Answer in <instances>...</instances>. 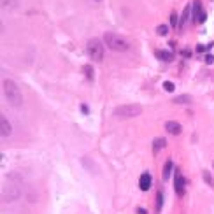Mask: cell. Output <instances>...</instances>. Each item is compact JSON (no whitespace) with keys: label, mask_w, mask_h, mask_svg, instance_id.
I'll list each match as a JSON object with an SVG mask.
<instances>
[{"label":"cell","mask_w":214,"mask_h":214,"mask_svg":"<svg viewBox=\"0 0 214 214\" xmlns=\"http://www.w3.org/2000/svg\"><path fill=\"white\" fill-rule=\"evenodd\" d=\"M191 11H193V19H195V23H204L205 21V18H207V14L202 11V4H200V0H193L191 4Z\"/></svg>","instance_id":"5b68a950"},{"label":"cell","mask_w":214,"mask_h":214,"mask_svg":"<svg viewBox=\"0 0 214 214\" xmlns=\"http://www.w3.org/2000/svg\"><path fill=\"white\" fill-rule=\"evenodd\" d=\"M11 133H12V125L9 123V120H7L6 116L2 114L0 116V135L6 139V137H9Z\"/></svg>","instance_id":"8992f818"},{"label":"cell","mask_w":214,"mask_h":214,"mask_svg":"<svg viewBox=\"0 0 214 214\" xmlns=\"http://www.w3.org/2000/svg\"><path fill=\"white\" fill-rule=\"evenodd\" d=\"M174 104H179V105H188L191 104V97L190 95H179L174 99Z\"/></svg>","instance_id":"4fadbf2b"},{"label":"cell","mask_w":214,"mask_h":214,"mask_svg":"<svg viewBox=\"0 0 214 214\" xmlns=\"http://www.w3.org/2000/svg\"><path fill=\"white\" fill-rule=\"evenodd\" d=\"M191 4H188L186 7H184V11H183V16H181V23H179V27H184V25H186L188 23V19H190V12H191Z\"/></svg>","instance_id":"30bf717a"},{"label":"cell","mask_w":214,"mask_h":214,"mask_svg":"<svg viewBox=\"0 0 214 214\" xmlns=\"http://www.w3.org/2000/svg\"><path fill=\"white\" fill-rule=\"evenodd\" d=\"M165 130L170 133V135H179L181 133V125L177 121H167L165 123Z\"/></svg>","instance_id":"9c48e42d"},{"label":"cell","mask_w":214,"mask_h":214,"mask_svg":"<svg viewBox=\"0 0 214 214\" xmlns=\"http://www.w3.org/2000/svg\"><path fill=\"white\" fill-rule=\"evenodd\" d=\"M156 33L162 35V37L167 35V33H169V27H167V25H158V27H156Z\"/></svg>","instance_id":"2e32d148"},{"label":"cell","mask_w":214,"mask_h":214,"mask_svg":"<svg viewBox=\"0 0 214 214\" xmlns=\"http://www.w3.org/2000/svg\"><path fill=\"white\" fill-rule=\"evenodd\" d=\"M156 58L162 61H172L174 60V55L169 53V51H156Z\"/></svg>","instance_id":"7c38bea8"},{"label":"cell","mask_w":214,"mask_h":214,"mask_svg":"<svg viewBox=\"0 0 214 214\" xmlns=\"http://www.w3.org/2000/svg\"><path fill=\"white\" fill-rule=\"evenodd\" d=\"M165 146H167V141H165L163 137H156L153 141V149H154V153H158L160 149H163Z\"/></svg>","instance_id":"8fae6325"},{"label":"cell","mask_w":214,"mask_h":214,"mask_svg":"<svg viewBox=\"0 0 214 214\" xmlns=\"http://www.w3.org/2000/svg\"><path fill=\"white\" fill-rule=\"evenodd\" d=\"M177 19H179V18H177V14H176V12H172V16H170V25H172L174 28H177V25H179V21H177Z\"/></svg>","instance_id":"ffe728a7"},{"label":"cell","mask_w":214,"mask_h":214,"mask_svg":"<svg viewBox=\"0 0 214 214\" xmlns=\"http://www.w3.org/2000/svg\"><path fill=\"white\" fill-rule=\"evenodd\" d=\"M162 204H163V195H162V191H158L156 193V211L162 209Z\"/></svg>","instance_id":"d6986e66"},{"label":"cell","mask_w":214,"mask_h":214,"mask_svg":"<svg viewBox=\"0 0 214 214\" xmlns=\"http://www.w3.org/2000/svg\"><path fill=\"white\" fill-rule=\"evenodd\" d=\"M18 6V0H2V7L4 9H7V7H16Z\"/></svg>","instance_id":"e0dca14e"},{"label":"cell","mask_w":214,"mask_h":214,"mask_svg":"<svg viewBox=\"0 0 214 214\" xmlns=\"http://www.w3.org/2000/svg\"><path fill=\"white\" fill-rule=\"evenodd\" d=\"M104 44L111 51H116V53H126V51L130 49V44H128V40L125 37L111 33V32L104 33Z\"/></svg>","instance_id":"6da1fadb"},{"label":"cell","mask_w":214,"mask_h":214,"mask_svg":"<svg viewBox=\"0 0 214 214\" xmlns=\"http://www.w3.org/2000/svg\"><path fill=\"white\" fill-rule=\"evenodd\" d=\"M204 181H207L209 184H212V179H211V176H209V172H204Z\"/></svg>","instance_id":"7402d4cb"},{"label":"cell","mask_w":214,"mask_h":214,"mask_svg":"<svg viewBox=\"0 0 214 214\" xmlns=\"http://www.w3.org/2000/svg\"><path fill=\"white\" fill-rule=\"evenodd\" d=\"M4 95H6V99L9 100V104H12L14 107H19L23 104V95L18 88V84L11 79H6L4 81Z\"/></svg>","instance_id":"7a4b0ae2"},{"label":"cell","mask_w":214,"mask_h":214,"mask_svg":"<svg viewBox=\"0 0 214 214\" xmlns=\"http://www.w3.org/2000/svg\"><path fill=\"white\" fill-rule=\"evenodd\" d=\"M82 72L86 74V79H88V81H93V69H91L90 65H84V67H82Z\"/></svg>","instance_id":"9a60e30c"},{"label":"cell","mask_w":214,"mask_h":214,"mask_svg":"<svg viewBox=\"0 0 214 214\" xmlns=\"http://www.w3.org/2000/svg\"><path fill=\"white\" fill-rule=\"evenodd\" d=\"M151 184H153V177H151V174H149V172H144L142 176H141V179H139V186H141V190H142V191H148L149 188H151Z\"/></svg>","instance_id":"ba28073f"},{"label":"cell","mask_w":214,"mask_h":214,"mask_svg":"<svg viewBox=\"0 0 214 214\" xmlns=\"http://www.w3.org/2000/svg\"><path fill=\"white\" fill-rule=\"evenodd\" d=\"M163 90H165V91H169V93H172V91L176 90V86H174V82H172V81H165L163 82Z\"/></svg>","instance_id":"ac0fdd59"},{"label":"cell","mask_w":214,"mask_h":214,"mask_svg":"<svg viewBox=\"0 0 214 214\" xmlns=\"http://www.w3.org/2000/svg\"><path fill=\"white\" fill-rule=\"evenodd\" d=\"M205 63H214V55H205Z\"/></svg>","instance_id":"44dd1931"},{"label":"cell","mask_w":214,"mask_h":214,"mask_svg":"<svg viewBox=\"0 0 214 214\" xmlns=\"http://www.w3.org/2000/svg\"><path fill=\"white\" fill-rule=\"evenodd\" d=\"M170 172H172V160H167V162H165V165H163V174H162L165 181L170 177Z\"/></svg>","instance_id":"5bb4252c"},{"label":"cell","mask_w":214,"mask_h":214,"mask_svg":"<svg viewBox=\"0 0 214 214\" xmlns=\"http://www.w3.org/2000/svg\"><path fill=\"white\" fill-rule=\"evenodd\" d=\"M137 214H148V211L142 209V207H137Z\"/></svg>","instance_id":"cb8c5ba5"},{"label":"cell","mask_w":214,"mask_h":214,"mask_svg":"<svg viewBox=\"0 0 214 214\" xmlns=\"http://www.w3.org/2000/svg\"><path fill=\"white\" fill-rule=\"evenodd\" d=\"M207 49H209L207 46H202V44L197 46V51H198V53H204V51H207Z\"/></svg>","instance_id":"603a6c76"},{"label":"cell","mask_w":214,"mask_h":214,"mask_svg":"<svg viewBox=\"0 0 214 214\" xmlns=\"http://www.w3.org/2000/svg\"><path fill=\"white\" fill-rule=\"evenodd\" d=\"M174 186H176V193L179 195V197H183V195H184V191H186V179H184V176H183V174H179V172L176 174Z\"/></svg>","instance_id":"52a82bcc"},{"label":"cell","mask_w":214,"mask_h":214,"mask_svg":"<svg viewBox=\"0 0 214 214\" xmlns=\"http://www.w3.org/2000/svg\"><path fill=\"white\" fill-rule=\"evenodd\" d=\"M142 112V107L139 104H125V105H120L114 109V116L120 118V120H128V118H135Z\"/></svg>","instance_id":"3957f363"},{"label":"cell","mask_w":214,"mask_h":214,"mask_svg":"<svg viewBox=\"0 0 214 214\" xmlns=\"http://www.w3.org/2000/svg\"><path fill=\"white\" fill-rule=\"evenodd\" d=\"M86 51H88L90 58L93 61H102L104 60V44L99 39H90L86 44Z\"/></svg>","instance_id":"277c9868"}]
</instances>
